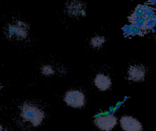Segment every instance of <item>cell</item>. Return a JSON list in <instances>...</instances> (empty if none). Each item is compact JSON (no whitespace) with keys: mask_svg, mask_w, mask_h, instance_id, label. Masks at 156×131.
<instances>
[{"mask_svg":"<svg viewBox=\"0 0 156 131\" xmlns=\"http://www.w3.org/2000/svg\"><path fill=\"white\" fill-rule=\"evenodd\" d=\"M21 115L26 121L36 127L41 124L44 118V113L35 106L25 104L22 107Z\"/></svg>","mask_w":156,"mask_h":131,"instance_id":"1","label":"cell"},{"mask_svg":"<svg viewBox=\"0 0 156 131\" xmlns=\"http://www.w3.org/2000/svg\"><path fill=\"white\" fill-rule=\"evenodd\" d=\"M64 101L69 106L80 108L85 104V96L82 92L79 91H71L66 93Z\"/></svg>","mask_w":156,"mask_h":131,"instance_id":"2","label":"cell"},{"mask_svg":"<svg viewBox=\"0 0 156 131\" xmlns=\"http://www.w3.org/2000/svg\"><path fill=\"white\" fill-rule=\"evenodd\" d=\"M94 123L98 128L102 131H110L117 123L116 117L112 115H107L97 117Z\"/></svg>","mask_w":156,"mask_h":131,"instance_id":"3","label":"cell"},{"mask_svg":"<svg viewBox=\"0 0 156 131\" xmlns=\"http://www.w3.org/2000/svg\"><path fill=\"white\" fill-rule=\"evenodd\" d=\"M121 125L125 131H142V126L139 121L131 116H123L120 119Z\"/></svg>","mask_w":156,"mask_h":131,"instance_id":"4","label":"cell"},{"mask_svg":"<svg viewBox=\"0 0 156 131\" xmlns=\"http://www.w3.org/2000/svg\"><path fill=\"white\" fill-rule=\"evenodd\" d=\"M128 75L130 80L134 82H140L144 79L146 70L144 67L142 65L132 66L129 69Z\"/></svg>","mask_w":156,"mask_h":131,"instance_id":"5","label":"cell"},{"mask_svg":"<svg viewBox=\"0 0 156 131\" xmlns=\"http://www.w3.org/2000/svg\"><path fill=\"white\" fill-rule=\"evenodd\" d=\"M9 33L12 36L24 38L28 35V30L22 22H18L15 25H11L9 27Z\"/></svg>","mask_w":156,"mask_h":131,"instance_id":"6","label":"cell"},{"mask_svg":"<svg viewBox=\"0 0 156 131\" xmlns=\"http://www.w3.org/2000/svg\"><path fill=\"white\" fill-rule=\"evenodd\" d=\"M94 83L97 87L101 91H106L111 85V80L107 76L103 74H98L94 79Z\"/></svg>","mask_w":156,"mask_h":131,"instance_id":"7","label":"cell"},{"mask_svg":"<svg viewBox=\"0 0 156 131\" xmlns=\"http://www.w3.org/2000/svg\"><path fill=\"white\" fill-rule=\"evenodd\" d=\"M105 38L102 37L96 36L91 40V45L94 47H100L105 43Z\"/></svg>","mask_w":156,"mask_h":131,"instance_id":"8","label":"cell"},{"mask_svg":"<svg viewBox=\"0 0 156 131\" xmlns=\"http://www.w3.org/2000/svg\"><path fill=\"white\" fill-rule=\"evenodd\" d=\"M42 72L43 74L46 76L54 74V71L51 66L48 65L44 66L42 68Z\"/></svg>","mask_w":156,"mask_h":131,"instance_id":"9","label":"cell"},{"mask_svg":"<svg viewBox=\"0 0 156 131\" xmlns=\"http://www.w3.org/2000/svg\"><path fill=\"white\" fill-rule=\"evenodd\" d=\"M0 131H6L4 129V128H3L2 126L0 124Z\"/></svg>","mask_w":156,"mask_h":131,"instance_id":"10","label":"cell"}]
</instances>
